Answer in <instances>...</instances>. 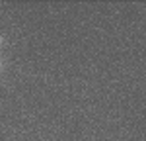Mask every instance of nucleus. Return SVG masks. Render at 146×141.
Returning a JSON list of instances; mask_svg holds the SVG:
<instances>
[{"label": "nucleus", "mask_w": 146, "mask_h": 141, "mask_svg": "<svg viewBox=\"0 0 146 141\" xmlns=\"http://www.w3.org/2000/svg\"><path fill=\"white\" fill-rule=\"evenodd\" d=\"M0 45H2V37H0Z\"/></svg>", "instance_id": "obj_1"}]
</instances>
